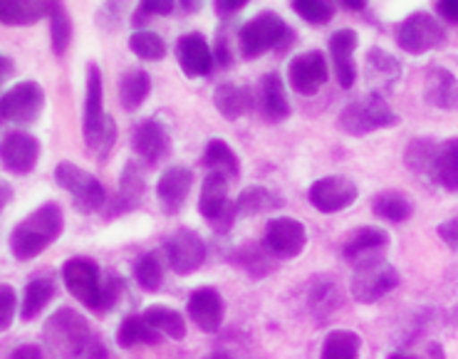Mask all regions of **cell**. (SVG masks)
<instances>
[{
	"instance_id": "obj_18",
	"label": "cell",
	"mask_w": 458,
	"mask_h": 359,
	"mask_svg": "<svg viewBox=\"0 0 458 359\" xmlns=\"http://www.w3.org/2000/svg\"><path fill=\"white\" fill-rule=\"evenodd\" d=\"M389 245V235L382 228L377 226H364V228H357L352 231L344 244H342V255L344 261L352 263L354 268L357 265L367 263V261H374V258H382V253Z\"/></svg>"
},
{
	"instance_id": "obj_22",
	"label": "cell",
	"mask_w": 458,
	"mask_h": 359,
	"mask_svg": "<svg viewBox=\"0 0 458 359\" xmlns=\"http://www.w3.org/2000/svg\"><path fill=\"white\" fill-rule=\"evenodd\" d=\"M193 186V174L186 167H169L157 181V199L161 201V209L174 216L183 209Z\"/></svg>"
},
{
	"instance_id": "obj_19",
	"label": "cell",
	"mask_w": 458,
	"mask_h": 359,
	"mask_svg": "<svg viewBox=\"0 0 458 359\" xmlns=\"http://www.w3.org/2000/svg\"><path fill=\"white\" fill-rule=\"evenodd\" d=\"M189 317L201 332L214 335L221 329L225 317V303L216 287H199L189 297Z\"/></svg>"
},
{
	"instance_id": "obj_8",
	"label": "cell",
	"mask_w": 458,
	"mask_h": 359,
	"mask_svg": "<svg viewBox=\"0 0 458 359\" xmlns=\"http://www.w3.org/2000/svg\"><path fill=\"white\" fill-rule=\"evenodd\" d=\"M444 43H446V30L428 13H411L396 28V45L409 55H427Z\"/></svg>"
},
{
	"instance_id": "obj_25",
	"label": "cell",
	"mask_w": 458,
	"mask_h": 359,
	"mask_svg": "<svg viewBox=\"0 0 458 359\" xmlns=\"http://www.w3.org/2000/svg\"><path fill=\"white\" fill-rule=\"evenodd\" d=\"M424 99L437 109H458V80L446 67L434 64L427 73L424 82Z\"/></svg>"
},
{
	"instance_id": "obj_31",
	"label": "cell",
	"mask_w": 458,
	"mask_h": 359,
	"mask_svg": "<svg viewBox=\"0 0 458 359\" xmlns=\"http://www.w3.org/2000/svg\"><path fill=\"white\" fill-rule=\"evenodd\" d=\"M55 297V283L53 278L38 275L32 278L30 283L25 286L21 300V320L22 322H32L35 317L43 315V310L50 305V300Z\"/></svg>"
},
{
	"instance_id": "obj_14",
	"label": "cell",
	"mask_w": 458,
	"mask_h": 359,
	"mask_svg": "<svg viewBox=\"0 0 458 359\" xmlns=\"http://www.w3.org/2000/svg\"><path fill=\"white\" fill-rule=\"evenodd\" d=\"M308 245V231L298 218H273L263 233V248L276 258H298Z\"/></svg>"
},
{
	"instance_id": "obj_23",
	"label": "cell",
	"mask_w": 458,
	"mask_h": 359,
	"mask_svg": "<svg viewBox=\"0 0 458 359\" xmlns=\"http://www.w3.org/2000/svg\"><path fill=\"white\" fill-rule=\"evenodd\" d=\"M141 196H144V169L139 161H127V167L122 171V179H119L117 196H114V201H109L107 218L134 211L141 201Z\"/></svg>"
},
{
	"instance_id": "obj_17",
	"label": "cell",
	"mask_w": 458,
	"mask_h": 359,
	"mask_svg": "<svg viewBox=\"0 0 458 359\" xmlns=\"http://www.w3.org/2000/svg\"><path fill=\"white\" fill-rule=\"evenodd\" d=\"M176 60L186 77H206L214 70V50L201 32H186L176 40Z\"/></svg>"
},
{
	"instance_id": "obj_10",
	"label": "cell",
	"mask_w": 458,
	"mask_h": 359,
	"mask_svg": "<svg viewBox=\"0 0 458 359\" xmlns=\"http://www.w3.org/2000/svg\"><path fill=\"white\" fill-rule=\"evenodd\" d=\"M64 287L70 290V295L80 300L82 305L99 312L102 305V278H99V265L92 258L75 255L63 265Z\"/></svg>"
},
{
	"instance_id": "obj_11",
	"label": "cell",
	"mask_w": 458,
	"mask_h": 359,
	"mask_svg": "<svg viewBox=\"0 0 458 359\" xmlns=\"http://www.w3.org/2000/svg\"><path fill=\"white\" fill-rule=\"evenodd\" d=\"M228 181L224 176L208 174L201 186V199H199V211L206 221L211 223L216 233H228L235 223V201L228 199Z\"/></svg>"
},
{
	"instance_id": "obj_55",
	"label": "cell",
	"mask_w": 458,
	"mask_h": 359,
	"mask_svg": "<svg viewBox=\"0 0 458 359\" xmlns=\"http://www.w3.org/2000/svg\"><path fill=\"white\" fill-rule=\"evenodd\" d=\"M206 359H233L231 355H225V352H214V355H208Z\"/></svg>"
},
{
	"instance_id": "obj_7",
	"label": "cell",
	"mask_w": 458,
	"mask_h": 359,
	"mask_svg": "<svg viewBox=\"0 0 458 359\" xmlns=\"http://www.w3.org/2000/svg\"><path fill=\"white\" fill-rule=\"evenodd\" d=\"M396 286H399V273L394 265L386 263L384 258H374V261L357 265L350 280L352 297L362 305H372L377 300H382Z\"/></svg>"
},
{
	"instance_id": "obj_50",
	"label": "cell",
	"mask_w": 458,
	"mask_h": 359,
	"mask_svg": "<svg viewBox=\"0 0 458 359\" xmlns=\"http://www.w3.org/2000/svg\"><path fill=\"white\" fill-rule=\"evenodd\" d=\"M245 5H248V0H218L216 3V11L221 13V15H228V13L243 11Z\"/></svg>"
},
{
	"instance_id": "obj_51",
	"label": "cell",
	"mask_w": 458,
	"mask_h": 359,
	"mask_svg": "<svg viewBox=\"0 0 458 359\" xmlns=\"http://www.w3.org/2000/svg\"><path fill=\"white\" fill-rule=\"evenodd\" d=\"M13 74H15V63H13L8 55L0 53V85H3L5 80H11Z\"/></svg>"
},
{
	"instance_id": "obj_5",
	"label": "cell",
	"mask_w": 458,
	"mask_h": 359,
	"mask_svg": "<svg viewBox=\"0 0 458 359\" xmlns=\"http://www.w3.org/2000/svg\"><path fill=\"white\" fill-rule=\"evenodd\" d=\"M55 181L63 191H67L75 201V209L80 213L102 211L107 206V191L102 181L92 176L89 171L80 169L72 161H60L55 169Z\"/></svg>"
},
{
	"instance_id": "obj_29",
	"label": "cell",
	"mask_w": 458,
	"mask_h": 359,
	"mask_svg": "<svg viewBox=\"0 0 458 359\" xmlns=\"http://www.w3.org/2000/svg\"><path fill=\"white\" fill-rule=\"evenodd\" d=\"M201 164L208 169V174L224 176L225 181H235L241 176V161H238L235 151L225 144L224 139H211L206 144Z\"/></svg>"
},
{
	"instance_id": "obj_43",
	"label": "cell",
	"mask_w": 458,
	"mask_h": 359,
	"mask_svg": "<svg viewBox=\"0 0 458 359\" xmlns=\"http://www.w3.org/2000/svg\"><path fill=\"white\" fill-rule=\"evenodd\" d=\"M267 251L263 248H250V245H245V248H241L238 253H235V263L241 265V268H245L248 273L253 275V278H260V275L270 273L273 268H270V258H267Z\"/></svg>"
},
{
	"instance_id": "obj_48",
	"label": "cell",
	"mask_w": 458,
	"mask_h": 359,
	"mask_svg": "<svg viewBox=\"0 0 458 359\" xmlns=\"http://www.w3.org/2000/svg\"><path fill=\"white\" fill-rule=\"evenodd\" d=\"M8 359H47L43 355V349L35 347V345H21V347H15L11 352V357Z\"/></svg>"
},
{
	"instance_id": "obj_54",
	"label": "cell",
	"mask_w": 458,
	"mask_h": 359,
	"mask_svg": "<svg viewBox=\"0 0 458 359\" xmlns=\"http://www.w3.org/2000/svg\"><path fill=\"white\" fill-rule=\"evenodd\" d=\"M386 359H416L414 355H406V352H394V355H389Z\"/></svg>"
},
{
	"instance_id": "obj_1",
	"label": "cell",
	"mask_w": 458,
	"mask_h": 359,
	"mask_svg": "<svg viewBox=\"0 0 458 359\" xmlns=\"http://www.w3.org/2000/svg\"><path fill=\"white\" fill-rule=\"evenodd\" d=\"M43 339L55 359H107V347L99 335L72 307H60L47 317Z\"/></svg>"
},
{
	"instance_id": "obj_27",
	"label": "cell",
	"mask_w": 458,
	"mask_h": 359,
	"mask_svg": "<svg viewBox=\"0 0 458 359\" xmlns=\"http://www.w3.org/2000/svg\"><path fill=\"white\" fill-rule=\"evenodd\" d=\"M53 3L43 0H0V22L11 28H25L35 25L50 15Z\"/></svg>"
},
{
	"instance_id": "obj_38",
	"label": "cell",
	"mask_w": 458,
	"mask_h": 359,
	"mask_svg": "<svg viewBox=\"0 0 458 359\" xmlns=\"http://www.w3.org/2000/svg\"><path fill=\"white\" fill-rule=\"evenodd\" d=\"M47 18H50V43H53V53L57 57H63L67 53L70 43H72V21H70V13L64 11L63 3H53Z\"/></svg>"
},
{
	"instance_id": "obj_36",
	"label": "cell",
	"mask_w": 458,
	"mask_h": 359,
	"mask_svg": "<svg viewBox=\"0 0 458 359\" xmlns=\"http://www.w3.org/2000/svg\"><path fill=\"white\" fill-rule=\"evenodd\" d=\"M144 322L149 325L151 329H157L161 338L169 339H183L186 338V322H183L182 312L171 310V307L154 305L149 310L141 312Z\"/></svg>"
},
{
	"instance_id": "obj_30",
	"label": "cell",
	"mask_w": 458,
	"mask_h": 359,
	"mask_svg": "<svg viewBox=\"0 0 458 359\" xmlns=\"http://www.w3.org/2000/svg\"><path fill=\"white\" fill-rule=\"evenodd\" d=\"M431 181H437L441 189L458 191V139H446L438 144Z\"/></svg>"
},
{
	"instance_id": "obj_16",
	"label": "cell",
	"mask_w": 458,
	"mask_h": 359,
	"mask_svg": "<svg viewBox=\"0 0 458 359\" xmlns=\"http://www.w3.org/2000/svg\"><path fill=\"white\" fill-rule=\"evenodd\" d=\"M40 161V141L28 132H11L0 141V164L15 176L30 174Z\"/></svg>"
},
{
	"instance_id": "obj_53",
	"label": "cell",
	"mask_w": 458,
	"mask_h": 359,
	"mask_svg": "<svg viewBox=\"0 0 458 359\" xmlns=\"http://www.w3.org/2000/svg\"><path fill=\"white\" fill-rule=\"evenodd\" d=\"M342 5H344V8H350V11H362L367 3H342Z\"/></svg>"
},
{
	"instance_id": "obj_28",
	"label": "cell",
	"mask_w": 458,
	"mask_h": 359,
	"mask_svg": "<svg viewBox=\"0 0 458 359\" xmlns=\"http://www.w3.org/2000/svg\"><path fill=\"white\" fill-rule=\"evenodd\" d=\"M260 107L267 122H283L290 116V102L285 95L283 77L277 73H267L260 77Z\"/></svg>"
},
{
	"instance_id": "obj_26",
	"label": "cell",
	"mask_w": 458,
	"mask_h": 359,
	"mask_svg": "<svg viewBox=\"0 0 458 359\" xmlns=\"http://www.w3.org/2000/svg\"><path fill=\"white\" fill-rule=\"evenodd\" d=\"M214 105L218 115L228 119V122H238L253 109V95L250 90L235 82H221L214 92Z\"/></svg>"
},
{
	"instance_id": "obj_34",
	"label": "cell",
	"mask_w": 458,
	"mask_h": 359,
	"mask_svg": "<svg viewBox=\"0 0 458 359\" xmlns=\"http://www.w3.org/2000/svg\"><path fill=\"white\" fill-rule=\"evenodd\" d=\"M372 211L377 218L389 223H404L406 218H411L414 213V203L409 196L399 193V191H382L379 196H374Z\"/></svg>"
},
{
	"instance_id": "obj_21",
	"label": "cell",
	"mask_w": 458,
	"mask_h": 359,
	"mask_svg": "<svg viewBox=\"0 0 458 359\" xmlns=\"http://www.w3.org/2000/svg\"><path fill=\"white\" fill-rule=\"evenodd\" d=\"M134 151L147 167H157L171 151V137L157 119H144L134 132Z\"/></svg>"
},
{
	"instance_id": "obj_52",
	"label": "cell",
	"mask_w": 458,
	"mask_h": 359,
	"mask_svg": "<svg viewBox=\"0 0 458 359\" xmlns=\"http://www.w3.org/2000/svg\"><path fill=\"white\" fill-rule=\"evenodd\" d=\"M13 201V189L11 184H5V181H0V213L5 211V206Z\"/></svg>"
},
{
	"instance_id": "obj_41",
	"label": "cell",
	"mask_w": 458,
	"mask_h": 359,
	"mask_svg": "<svg viewBox=\"0 0 458 359\" xmlns=\"http://www.w3.org/2000/svg\"><path fill=\"white\" fill-rule=\"evenodd\" d=\"M134 278H137V283L141 286V290L157 293L161 287V283H164V263L159 261V255H141L137 261V265H134Z\"/></svg>"
},
{
	"instance_id": "obj_2",
	"label": "cell",
	"mask_w": 458,
	"mask_h": 359,
	"mask_svg": "<svg viewBox=\"0 0 458 359\" xmlns=\"http://www.w3.org/2000/svg\"><path fill=\"white\" fill-rule=\"evenodd\" d=\"M82 137H85L87 151L97 161H105L117 144V122L114 116L105 112V87H102V73L97 64L87 67Z\"/></svg>"
},
{
	"instance_id": "obj_32",
	"label": "cell",
	"mask_w": 458,
	"mask_h": 359,
	"mask_svg": "<svg viewBox=\"0 0 458 359\" xmlns=\"http://www.w3.org/2000/svg\"><path fill=\"white\" fill-rule=\"evenodd\" d=\"M151 92V77L147 70L131 67L119 77V102L124 112H137Z\"/></svg>"
},
{
	"instance_id": "obj_47",
	"label": "cell",
	"mask_w": 458,
	"mask_h": 359,
	"mask_svg": "<svg viewBox=\"0 0 458 359\" xmlns=\"http://www.w3.org/2000/svg\"><path fill=\"white\" fill-rule=\"evenodd\" d=\"M437 233L441 235V241H444L448 248H456L458 251V218H451V221L441 223L437 228Z\"/></svg>"
},
{
	"instance_id": "obj_15",
	"label": "cell",
	"mask_w": 458,
	"mask_h": 359,
	"mask_svg": "<svg viewBox=\"0 0 458 359\" xmlns=\"http://www.w3.org/2000/svg\"><path fill=\"white\" fill-rule=\"evenodd\" d=\"M310 203L320 213H340L350 209L352 203L357 201L360 189L357 184L347 176H325L318 179L310 186Z\"/></svg>"
},
{
	"instance_id": "obj_9",
	"label": "cell",
	"mask_w": 458,
	"mask_h": 359,
	"mask_svg": "<svg viewBox=\"0 0 458 359\" xmlns=\"http://www.w3.org/2000/svg\"><path fill=\"white\" fill-rule=\"evenodd\" d=\"M45 112V90L32 80L13 85L0 97V116L11 124H35Z\"/></svg>"
},
{
	"instance_id": "obj_13",
	"label": "cell",
	"mask_w": 458,
	"mask_h": 359,
	"mask_svg": "<svg viewBox=\"0 0 458 359\" xmlns=\"http://www.w3.org/2000/svg\"><path fill=\"white\" fill-rule=\"evenodd\" d=\"M327 57L320 50H308V53L295 55L288 64L290 87L302 97H312L327 85Z\"/></svg>"
},
{
	"instance_id": "obj_42",
	"label": "cell",
	"mask_w": 458,
	"mask_h": 359,
	"mask_svg": "<svg viewBox=\"0 0 458 359\" xmlns=\"http://www.w3.org/2000/svg\"><path fill=\"white\" fill-rule=\"evenodd\" d=\"M293 11L298 13L300 18L310 25H325V22L332 21L335 15V5L332 3H325V0H293L290 3Z\"/></svg>"
},
{
	"instance_id": "obj_6",
	"label": "cell",
	"mask_w": 458,
	"mask_h": 359,
	"mask_svg": "<svg viewBox=\"0 0 458 359\" xmlns=\"http://www.w3.org/2000/svg\"><path fill=\"white\" fill-rule=\"evenodd\" d=\"M290 35L285 21L273 11L258 13L256 18L243 22V28L238 32V43H241V53L248 60H256L260 55L276 50L277 45L285 43Z\"/></svg>"
},
{
	"instance_id": "obj_37",
	"label": "cell",
	"mask_w": 458,
	"mask_h": 359,
	"mask_svg": "<svg viewBox=\"0 0 458 359\" xmlns=\"http://www.w3.org/2000/svg\"><path fill=\"white\" fill-rule=\"evenodd\" d=\"M119 347H137V345H161V335L151 329L141 315H127L117 329Z\"/></svg>"
},
{
	"instance_id": "obj_20",
	"label": "cell",
	"mask_w": 458,
	"mask_h": 359,
	"mask_svg": "<svg viewBox=\"0 0 458 359\" xmlns=\"http://www.w3.org/2000/svg\"><path fill=\"white\" fill-rule=\"evenodd\" d=\"M360 45V35L352 28H342V30L332 32L330 38V57L335 64V74L340 80V87L352 90L357 82V67H354V53Z\"/></svg>"
},
{
	"instance_id": "obj_40",
	"label": "cell",
	"mask_w": 458,
	"mask_h": 359,
	"mask_svg": "<svg viewBox=\"0 0 458 359\" xmlns=\"http://www.w3.org/2000/svg\"><path fill=\"white\" fill-rule=\"evenodd\" d=\"M437 149L438 144L437 141H431V139H414L404 154L406 167L414 171V174H421V176H428V179H431V167H434Z\"/></svg>"
},
{
	"instance_id": "obj_12",
	"label": "cell",
	"mask_w": 458,
	"mask_h": 359,
	"mask_svg": "<svg viewBox=\"0 0 458 359\" xmlns=\"http://www.w3.org/2000/svg\"><path fill=\"white\" fill-rule=\"evenodd\" d=\"M164 251H166V263L176 275L196 273L206 263V255H208L206 241L189 228H179L174 233L164 245Z\"/></svg>"
},
{
	"instance_id": "obj_33",
	"label": "cell",
	"mask_w": 458,
	"mask_h": 359,
	"mask_svg": "<svg viewBox=\"0 0 458 359\" xmlns=\"http://www.w3.org/2000/svg\"><path fill=\"white\" fill-rule=\"evenodd\" d=\"M280 206H283V199L266 186H248L235 199L238 216H260V213L276 211Z\"/></svg>"
},
{
	"instance_id": "obj_45",
	"label": "cell",
	"mask_w": 458,
	"mask_h": 359,
	"mask_svg": "<svg viewBox=\"0 0 458 359\" xmlns=\"http://www.w3.org/2000/svg\"><path fill=\"white\" fill-rule=\"evenodd\" d=\"M174 8H176V3H171V0H144V3H139L137 13H134V25H144V21L151 15H171Z\"/></svg>"
},
{
	"instance_id": "obj_49",
	"label": "cell",
	"mask_w": 458,
	"mask_h": 359,
	"mask_svg": "<svg viewBox=\"0 0 458 359\" xmlns=\"http://www.w3.org/2000/svg\"><path fill=\"white\" fill-rule=\"evenodd\" d=\"M437 11L451 22H458V0H441L437 3Z\"/></svg>"
},
{
	"instance_id": "obj_3",
	"label": "cell",
	"mask_w": 458,
	"mask_h": 359,
	"mask_svg": "<svg viewBox=\"0 0 458 359\" xmlns=\"http://www.w3.org/2000/svg\"><path fill=\"white\" fill-rule=\"evenodd\" d=\"M64 213L60 203L47 201L40 209H35L30 216H25L11 233V253L15 261H32L45 253L50 245L63 235Z\"/></svg>"
},
{
	"instance_id": "obj_39",
	"label": "cell",
	"mask_w": 458,
	"mask_h": 359,
	"mask_svg": "<svg viewBox=\"0 0 458 359\" xmlns=\"http://www.w3.org/2000/svg\"><path fill=\"white\" fill-rule=\"evenodd\" d=\"M129 50L137 55L144 63H159L166 57V43L159 32L137 30L129 38Z\"/></svg>"
},
{
	"instance_id": "obj_4",
	"label": "cell",
	"mask_w": 458,
	"mask_h": 359,
	"mask_svg": "<svg viewBox=\"0 0 458 359\" xmlns=\"http://www.w3.org/2000/svg\"><path fill=\"white\" fill-rule=\"evenodd\" d=\"M337 124L350 137H367V134H372L377 129L396 127L399 124V115L386 105L384 97L369 92L367 97L352 99L350 105L342 107Z\"/></svg>"
},
{
	"instance_id": "obj_44",
	"label": "cell",
	"mask_w": 458,
	"mask_h": 359,
	"mask_svg": "<svg viewBox=\"0 0 458 359\" xmlns=\"http://www.w3.org/2000/svg\"><path fill=\"white\" fill-rule=\"evenodd\" d=\"M18 312V295L13 286H0V332L11 329L13 320Z\"/></svg>"
},
{
	"instance_id": "obj_24",
	"label": "cell",
	"mask_w": 458,
	"mask_h": 359,
	"mask_svg": "<svg viewBox=\"0 0 458 359\" xmlns=\"http://www.w3.org/2000/svg\"><path fill=\"white\" fill-rule=\"evenodd\" d=\"M399 77H402V64L396 57L384 53L382 47H372L367 53V80L372 85V95L384 97V92L394 90Z\"/></svg>"
},
{
	"instance_id": "obj_46",
	"label": "cell",
	"mask_w": 458,
	"mask_h": 359,
	"mask_svg": "<svg viewBox=\"0 0 458 359\" xmlns=\"http://www.w3.org/2000/svg\"><path fill=\"white\" fill-rule=\"evenodd\" d=\"M119 293H122V280L119 278H109L107 283H102V305H99V312L112 310V307L117 305Z\"/></svg>"
},
{
	"instance_id": "obj_35",
	"label": "cell",
	"mask_w": 458,
	"mask_h": 359,
	"mask_svg": "<svg viewBox=\"0 0 458 359\" xmlns=\"http://www.w3.org/2000/svg\"><path fill=\"white\" fill-rule=\"evenodd\" d=\"M362 338L352 329H332L322 342L320 359H360Z\"/></svg>"
}]
</instances>
